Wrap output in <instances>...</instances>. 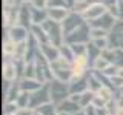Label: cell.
I'll list each match as a JSON object with an SVG mask.
<instances>
[{
  "mask_svg": "<svg viewBox=\"0 0 123 115\" xmlns=\"http://www.w3.org/2000/svg\"><path fill=\"white\" fill-rule=\"evenodd\" d=\"M48 14H49V17L52 18V22L59 23L62 18H65V15H66V9H63V8H52Z\"/></svg>",
  "mask_w": 123,
  "mask_h": 115,
  "instance_id": "6da1fadb",
  "label": "cell"
},
{
  "mask_svg": "<svg viewBox=\"0 0 123 115\" xmlns=\"http://www.w3.org/2000/svg\"><path fill=\"white\" fill-rule=\"evenodd\" d=\"M103 14H105V6H102V5H92L89 8V11L86 12V15L91 17V18L98 17V15H103Z\"/></svg>",
  "mask_w": 123,
  "mask_h": 115,
  "instance_id": "7a4b0ae2",
  "label": "cell"
},
{
  "mask_svg": "<svg viewBox=\"0 0 123 115\" xmlns=\"http://www.w3.org/2000/svg\"><path fill=\"white\" fill-rule=\"evenodd\" d=\"M5 71H3V77H5V80H8V81H9V80H12L14 77H15V66L12 63H9V61H8V63H5Z\"/></svg>",
  "mask_w": 123,
  "mask_h": 115,
  "instance_id": "3957f363",
  "label": "cell"
},
{
  "mask_svg": "<svg viewBox=\"0 0 123 115\" xmlns=\"http://www.w3.org/2000/svg\"><path fill=\"white\" fill-rule=\"evenodd\" d=\"M32 5L36 9H42L46 6V0H32Z\"/></svg>",
  "mask_w": 123,
  "mask_h": 115,
  "instance_id": "277c9868",
  "label": "cell"
},
{
  "mask_svg": "<svg viewBox=\"0 0 123 115\" xmlns=\"http://www.w3.org/2000/svg\"><path fill=\"white\" fill-rule=\"evenodd\" d=\"M117 115H123V106H120V109L117 110Z\"/></svg>",
  "mask_w": 123,
  "mask_h": 115,
  "instance_id": "5b68a950",
  "label": "cell"
},
{
  "mask_svg": "<svg viewBox=\"0 0 123 115\" xmlns=\"http://www.w3.org/2000/svg\"><path fill=\"white\" fill-rule=\"evenodd\" d=\"M14 2H15V0H5V3H6V5H12Z\"/></svg>",
  "mask_w": 123,
  "mask_h": 115,
  "instance_id": "8992f818",
  "label": "cell"
},
{
  "mask_svg": "<svg viewBox=\"0 0 123 115\" xmlns=\"http://www.w3.org/2000/svg\"><path fill=\"white\" fill-rule=\"evenodd\" d=\"M80 115H83V114H80Z\"/></svg>",
  "mask_w": 123,
  "mask_h": 115,
  "instance_id": "52a82bcc",
  "label": "cell"
}]
</instances>
